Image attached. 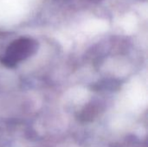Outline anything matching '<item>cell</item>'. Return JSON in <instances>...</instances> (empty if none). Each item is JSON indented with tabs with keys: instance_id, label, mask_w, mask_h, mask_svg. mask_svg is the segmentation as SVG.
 Segmentation results:
<instances>
[{
	"instance_id": "cell-1",
	"label": "cell",
	"mask_w": 148,
	"mask_h": 147,
	"mask_svg": "<svg viewBox=\"0 0 148 147\" xmlns=\"http://www.w3.org/2000/svg\"><path fill=\"white\" fill-rule=\"evenodd\" d=\"M37 48V42L31 38L24 37L17 39L8 47L4 56L2 58V63L6 67L12 68L18 62L34 55Z\"/></svg>"
}]
</instances>
